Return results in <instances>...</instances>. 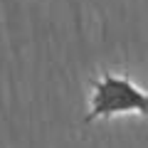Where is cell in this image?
I'll return each mask as SVG.
<instances>
[{
  "label": "cell",
  "instance_id": "obj_2",
  "mask_svg": "<svg viewBox=\"0 0 148 148\" xmlns=\"http://www.w3.org/2000/svg\"><path fill=\"white\" fill-rule=\"evenodd\" d=\"M141 119H148V94H146V101H143V109H141Z\"/></svg>",
  "mask_w": 148,
  "mask_h": 148
},
{
  "label": "cell",
  "instance_id": "obj_1",
  "mask_svg": "<svg viewBox=\"0 0 148 148\" xmlns=\"http://www.w3.org/2000/svg\"><path fill=\"white\" fill-rule=\"evenodd\" d=\"M146 94L148 91H143L138 84H133L128 77L116 74V72H104L91 84L89 111H86L84 121L94 123V121H101V119H116V116H128V114L141 116Z\"/></svg>",
  "mask_w": 148,
  "mask_h": 148
}]
</instances>
